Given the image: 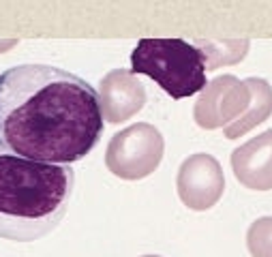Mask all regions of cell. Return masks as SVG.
Returning a JSON list of instances; mask_svg holds the SVG:
<instances>
[{
    "label": "cell",
    "mask_w": 272,
    "mask_h": 257,
    "mask_svg": "<svg viewBox=\"0 0 272 257\" xmlns=\"http://www.w3.org/2000/svg\"><path fill=\"white\" fill-rule=\"evenodd\" d=\"M99 90L66 69L17 64L0 73V146L24 159L71 165L103 135Z\"/></svg>",
    "instance_id": "1"
},
{
    "label": "cell",
    "mask_w": 272,
    "mask_h": 257,
    "mask_svg": "<svg viewBox=\"0 0 272 257\" xmlns=\"http://www.w3.org/2000/svg\"><path fill=\"white\" fill-rule=\"evenodd\" d=\"M73 186L71 165L30 161L0 146V238L35 242L56 229Z\"/></svg>",
    "instance_id": "2"
},
{
    "label": "cell",
    "mask_w": 272,
    "mask_h": 257,
    "mask_svg": "<svg viewBox=\"0 0 272 257\" xmlns=\"http://www.w3.org/2000/svg\"><path fill=\"white\" fill-rule=\"evenodd\" d=\"M203 50L185 39H142L131 54V73L154 80L172 99H187L208 88Z\"/></svg>",
    "instance_id": "3"
},
{
    "label": "cell",
    "mask_w": 272,
    "mask_h": 257,
    "mask_svg": "<svg viewBox=\"0 0 272 257\" xmlns=\"http://www.w3.org/2000/svg\"><path fill=\"white\" fill-rule=\"evenodd\" d=\"M163 152L165 139L161 131L148 122H138L109 139L105 165L122 180H142L158 167Z\"/></svg>",
    "instance_id": "4"
},
{
    "label": "cell",
    "mask_w": 272,
    "mask_h": 257,
    "mask_svg": "<svg viewBox=\"0 0 272 257\" xmlns=\"http://www.w3.org/2000/svg\"><path fill=\"white\" fill-rule=\"evenodd\" d=\"M178 197L191 210L203 212L221 199L225 176L221 163L206 152H195L183 161L176 176Z\"/></svg>",
    "instance_id": "5"
},
{
    "label": "cell",
    "mask_w": 272,
    "mask_h": 257,
    "mask_svg": "<svg viewBox=\"0 0 272 257\" xmlns=\"http://www.w3.org/2000/svg\"><path fill=\"white\" fill-rule=\"evenodd\" d=\"M101 111L111 125L129 120L146 103V90L142 82L127 69H114L101 80Z\"/></svg>",
    "instance_id": "6"
},
{
    "label": "cell",
    "mask_w": 272,
    "mask_h": 257,
    "mask_svg": "<svg viewBox=\"0 0 272 257\" xmlns=\"http://www.w3.org/2000/svg\"><path fill=\"white\" fill-rule=\"evenodd\" d=\"M232 170L253 191L272 189V129L232 152Z\"/></svg>",
    "instance_id": "7"
},
{
    "label": "cell",
    "mask_w": 272,
    "mask_h": 257,
    "mask_svg": "<svg viewBox=\"0 0 272 257\" xmlns=\"http://www.w3.org/2000/svg\"><path fill=\"white\" fill-rule=\"evenodd\" d=\"M246 247L253 257H272V217L257 219L248 227Z\"/></svg>",
    "instance_id": "8"
},
{
    "label": "cell",
    "mask_w": 272,
    "mask_h": 257,
    "mask_svg": "<svg viewBox=\"0 0 272 257\" xmlns=\"http://www.w3.org/2000/svg\"><path fill=\"white\" fill-rule=\"evenodd\" d=\"M15 45V41H0V52H5L9 48H13Z\"/></svg>",
    "instance_id": "9"
},
{
    "label": "cell",
    "mask_w": 272,
    "mask_h": 257,
    "mask_svg": "<svg viewBox=\"0 0 272 257\" xmlns=\"http://www.w3.org/2000/svg\"><path fill=\"white\" fill-rule=\"evenodd\" d=\"M142 257H161V255H142Z\"/></svg>",
    "instance_id": "10"
}]
</instances>
